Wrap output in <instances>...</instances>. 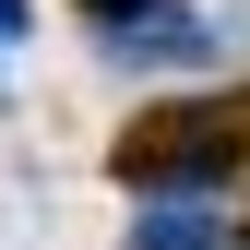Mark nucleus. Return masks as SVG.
<instances>
[{"label":"nucleus","instance_id":"f257e3e1","mask_svg":"<svg viewBox=\"0 0 250 250\" xmlns=\"http://www.w3.org/2000/svg\"><path fill=\"white\" fill-rule=\"evenodd\" d=\"M83 24H96L107 72H203L214 60V24L191 0H83Z\"/></svg>","mask_w":250,"mask_h":250},{"label":"nucleus","instance_id":"f03ea898","mask_svg":"<svg viewBox=\"0 0 250 250\" xmlns=\"http://www.w3.org/2000/svg\"><path fill=\"white\" fill-rule=\"evenodd\" d=\"M131 250H227V203H131Z\"/></svg>","mask_w":250,"mask_h":250},{"label":"nucleus","instance_id":"7ed1b4c3","mask_svg":"<svg viewBox=\"0 0 250 250\" xmlns=\"http://www.w3.org/2000/svg\"><path fill=\"white\" fill-rule=\"evenodd\" d=\"M0 36H24V0H0Z\"/></svg>","mask_w":250,"mask_h":250}]
</instances>
